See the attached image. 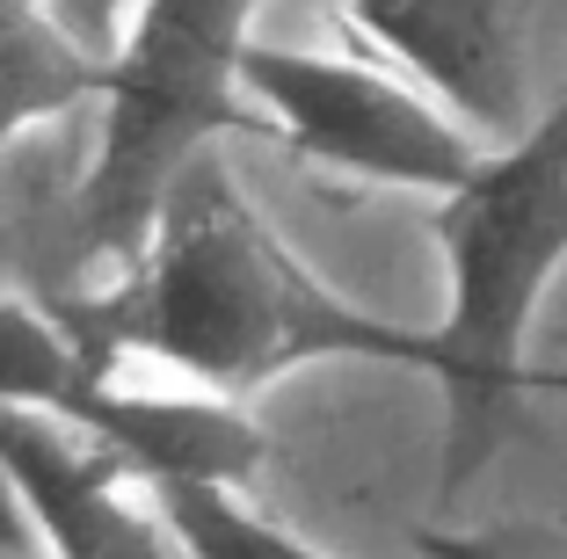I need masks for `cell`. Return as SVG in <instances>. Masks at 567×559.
<instances>
[{
  "instance_id": "obj_1",
  "label": "cell",
  "mask_w": 567,
  "mask_h": 559,
  "mask_svg": "<svg viewBox=\"0 0 567 559\" xmlns=\"http://www.w3.org/2000/svg\"><path fill=\"white\" fill-rule=\"evenodd\" d=\"M51 328L81 349L95 379H117L124 356L167 363L204 385V400H248L299 363H401L430 379V334L379 320L320 283L240 197L218 153H204L167 189L153 240L124 277L87 283L44 306Z\"/></svg>"
},
{
  "instance_id": "obj_2",
  "label": "cell",
  "mask_w": 567,
  "mask_h": 559,
  "mask_svg": "<svg viewBox=\"0 0 567 559\" xmlns=\"http://www.w3.org/2000/svg\"><path fill=\"white\" fill-rule=\"evenodd\" d=\"M255 37L248 8L218 0H161L124 15L117 51L102 66V138L59 218H44L30 262V306L73 298L87 269H132L153 240L167 189L226 132H262L240 95V44Z\"/></svg>"
},
{
  "instance_id": "obj_3",
  "label": "cell",
  "mask_w": 567,
  "mask_h": 559,
  "mask_svg": "<svg viewBox=\"0 0 567 559\" xmlns=\"http://www.w3.org/2000/svg\"><path fill=\"white\" fill-rule=\"evenodd\" d=\"M436 247L451 269V306L430 334V379L444 385V479L436 501H458L495 465L517 428L524 342L538 298L567 262V95L502 153H481L466 189L436 204Z\"/></svg>"
},
{
  "instance_id": "obj_4",
  "label": "cell",
  "mask_w": 567,
  "mask_h": 559,
  "mask_svg": "<svg viewBox=\"0 0 567 559\" xmlns=\"http://www.w3.org/2000/svg\"><path fill=\"white\" fill-rule=\"evenodd\" d=\"M234 73L262 132L313 167L385 182V189H430V197L466 189L481 167V146L408 81L371 66L364 51H291L248 37Z\"/></svg>"
},
{
  "instance_id": "obj_5",
  "label": "cell",
  "mask_w": 567,
  "mask_h": 559,
  "mask_svg": "<svg viewBox=\"0 0 567 559\" xmlns=\"http://www.w3.org/2000/svg\"><path fill=\"white\" fill-rule=\"evenodd\" d=\"M334 30L371 51H393L422 87H436L458 132H487L517 146L538 124V87H532V8L517 0H385V8H334Z\"/></svg>"
},
{
  "instance_id": "obj_6",
  "label": "cell",
  "mask_w": 567,
  "mask_h": 559,
  "mask_svg": "<svg viewBox=\"0 0 567 559\" xmlns=\"http://www.w3.org/2000/svg\"><path fill=\"white\" fill-rule=\"evenodd\" d=\"M124 465L30 407H0V487L16 494L22 524L51 545V559H175L161 516L124 494Z\"/></svg>"
},
{
  "instance_id": "obj_7",
  "label": "cell",
  "mask_w": 567,
  "mask_h": 559,
  "mask_svg": "<svg viewBox=\"0 0 567 559\" xmlns=\"http://www.w3.org/2000/svg\"><path fill=\"white\" fill-rule=\"evenodd\" d=\"M110 15L81 22V15H51V8H16L0 0V153L16 146L37 124H59L81 102L102 95V66L110 51L87 30H102Z\"/></svg>"
},
{
  "instance_id": "obj_8",
  "label": "cell",
  "mask_w": 567,
  "mask_h": 559,
  "mask_svg": "<svg viewBox=\"0 0 567 559\" xmlns=\"http://www.w3.org/2000/svg\"><path fill=\"white\" fill-rule=\"evenodd\" d=\"M153 516H161L175 559H320L313 545H299L291 530L255 516L240 494H218V487H161Z\"/></svg>"
},
{
  "instance_id": "obj_9",
  "label": "cell",
  "mask_w": 567,
  "mask_h": 559,
  "mask_svg": "<svg viewBox=\"0 0 567 559\" xmlns=\"http://www.w3.org/2000/svg\"><path fill=\"white\" fill-rule=\"evenodd\" d=\"M430 559H567V530L553 524H517L487 530V538H422Z\"/></svg>"
},
{
  "instance_id": "obj_10",
  "label": "cell",
  "mask_w": 567,
  "mask_h": 559,
  "mask_svg": "<svg viewBox=\"0 0 567 559\" xmlns=\"http://www.w3.org/2000/svg\"><path fill=\"white\" fill-rule=\"evenodd\" d=\"M546 385H560V393H567V363H560V371H546Z\"/></svg>"
}]
</instances>
